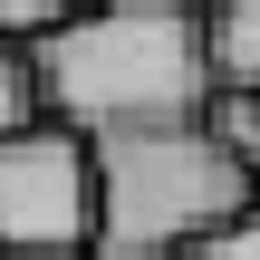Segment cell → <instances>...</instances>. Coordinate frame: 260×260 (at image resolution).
<instances>
[{
	"instance_id": "cell-10",
	"label": "cell",
	"mask_w": 260,
	"mask_h": 260,
	"mask_svg": "<svg viewBox=\"0 0 260 260\" xmlns=\"http://www.w3.org/2000/svg\"><path fill=\"white\" fill-rule=\"evenodd\" d=\"M77 260H96V251H77Z\"/></svg>"
},
{
	"instance_id": "cell-1",
	"label": "cell",
	"mask_w": 260,
	"mask_h": 260,
	"mask_svg": "<svg viewBox=\"0 0 260 260\" xmlns=\"http://www.w3.org/2000/svg\"><path fill=\"white\" fill-rule=\"evenodd\" d=\"M29 48H39L48 116L77 125V135L174 125V116H203L212 87H222L203 0H87L77 19L39 29Z\"/></svg>"
},
{
	"instance_id": "cell-5",
	"label": "cell",
	"mask_w": 260,
	"mask_h": 260,
	"mask_svg": "<svg viewBox=\"0 0 260 260\" xmlns=\"http://www.w3.org/2000/svg\"><path fill=\"white\" fill-rule=\"evenodd\" d=\"M212 68L260 87V0H222L212 10Z\"/></svg>"
},
{
	"instance_id": "cell-3",
	"label": "cell",
	"mask_w": 260,
	"mask_h": 260,
	"mask_svg": "<svg viewBox=\"0 0 260 260\" xmlns=\"http://www.w3.org/2000/svg\"><path fill=\"white\" fill-rule=\"evenodd\" d=\"M96 251V135L19 125L0 135V260H77Z\"/></svg>"
},
{
	"instance_id": "cell-7",
	"label": "cell",
	"mask_w": 260,
	"mask_h": 260,
	"mask_svg": "<svg viewBox=\"0 0 260 260\" xmlns=\"http://www.w3.org/2000/svg\"><path fill=\"white\" fill-rule=\"evenodd\" d=\"M174 260H260V203L241 222H222V232H203V241H183Z\"/></svg>"
},
{
	"instance_id": "cell-4",
	"label": "cell",
	"mask_w": 260,
	"mask_h": 260,
	"mask_svg": "<svg viewBox=\"0 0 260 260\" xmlns=\"http://www.w3.org/2000/svg\"><path fill=\"white\" fill-rule=\"evenodd\" d=\"M19 125H48V87H39V48L0 39V135H19Z\"/></svg>"
},
{
	"instance_id": "cell-9",
	"label": "cell",
	"mask_w": 260,
	"mask_h": 260,
	"mask_svg": "<svg viewBox=\"0 0 260 260\" xmlns=\"http://www.w3.org/2000/svg\"><path fill=\"white\" fill-rule=\"evenodd\" d=\"M203 10H222V0H203Z\"/></svg>"
},
{
	"instance_id": "cell-2",
	"label": "cell",
	"mask_w": 260,
	"mask_h": 260,
	"mask_svg": "<svg viewBox=\"0 0 260 260\" xmlns=\"http://www.w3.org/2000/svg\"><path fill=\"white\" fill-rule=\"evenodd\" d=\"M251 203L260 174L203 116L96 135V260H174L183 241L241 222Z\"/></svg>"
},
{
	"instance_id": "cell-8",
	"label": "cell",
	"mask_w": 260,
	"mask_h": 260,
	"mask_svg": "<svg viewBox=\"0 0 260 260\" xmlns=\"http://www.w3.org/2000/svg\"><path fill=\"white\" fill-rule=\"evenodd\" d=\"M87 0H0V39H39V29H58V19H77Z\"/></svg>"
},
{
	"instance_id": "cell-6",
	"label": "cell",
	"mask_w": 260,
	"mask_h": 260,
	"mask_svg": "<svg viewBox=\"0 0 260 260\" xmlns=\"http://www.w3.org/2000/svg\"><path fill=\"white\" fill-rule=\"evenodd\" d=\"M203 125H212V135H222V145H232V154L260 174V87L222 77V87H212V106H203Z\"/></svg>"
}]
</instances>
